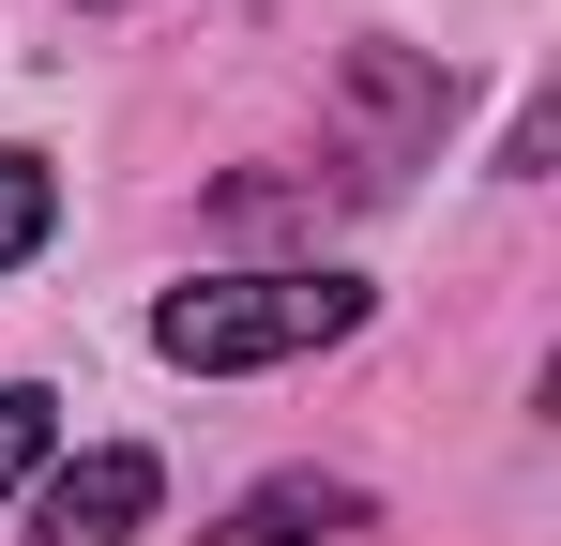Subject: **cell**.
<instances>
[{
	"instance_id": "5",
	"label": "cell",
	"mask_w": 561,
	"mask_h": 546,
	"mask_svg": "<svg viewBox=\"0 0 561 546\" xmlns=\"http://www.w3.org/2000/svg\"><path fill=\"white\" fill-rule=\"evenodd\" d=\"M46 455H61V395H31V379H0V501H15V486H31Z\"/></svg>"
},
{
	"instance_id": "4",
	"label": "cell",
	"mask_w": 561,
	"mask_h": 546,
	"mask_svg": "<svg viewBox=\"0 0 561 546\" xmlns=\"http://www.w3.org/2000/svg\"><path fill=\"white\" fill-rule=\"evenodd\" d=\"M46 228H61V182H46V152H15V137H0V259H31Z\"/></svg>"
},
{
	"instance_id": "1",
	"label": "cell",
	"mask_w": 561,
	"mask_h": 546,
	"mask_svg": "<svg viewBox=\"0 0 561 546\" xmlns=\"http://www.w3.org/2000/svg\"><path fill=\"white\" fill-rule=\"evenodd\" d=\"M365 319L350 273H213V288H168L152 304V350L197 364V379H243V364H304Z\"/></svg>"
},
{
	"instance_id": "3",
	"label": "cell",
	"mask_w": 561,
	"mask_h": 546,
	"mask_svg": "<svg viewBox=\"0 0 561 546\" xmlns=\"http://www.w3.org/2000/svg\"><path fill=\"white\" fill-rule=\"evenodd\" d=\"M304 532H365V486H350V470H274V486L228 501L213 546H304Z\"/></svg>"
},
{
	"instance_id": "2",
	"label": "cell",
	"mask_w": 561,
	"mask_h": 546,
	"mask_svg": "<svg viewBox=\"0 0 561 546\" xmlns=\"http://www.w3.org/2000/svg\"><path fill=\"white\" fill-rule=\"evenodd\" d=\"M168 501V470L137 441H92V455H46L31 470V546H137Z\"/></svg>"
}]
</instances>
